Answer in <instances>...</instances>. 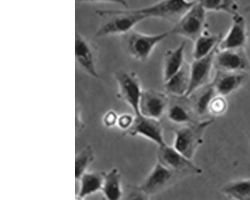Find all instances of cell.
Masks as SVG:
<instances>
[{
	"instance_id": "obj_1",
	"label": "cell",
	"mask_w": 250,
	"mask_h": 200,
	"mask_svg": "<svg viewBox=\"0 0 250 200\" xmlns=\"http://www.w3.org/2000/svg\"><path fill=\"white\" fill-rule=\"evenodd\" d=\"M96 13L103 19L96 30L97 38L111 36H124L133 30L138 23L146 19L136 9L97 10Z\"/></svg>"
},
{
	"instance_id": "obj_2",
	"label": "cell",
	"mask_w": 250,
	"mask_h": 200,
	"mask_svg": "<svg viewBox=\"0 0 250 200\" xmlns=\"http://www.w3.org/2000/svg\"><path fill=\"white\" fill-rule=\"evenodd\" d=\"M214 122V119H204L192 124L181 126L174 130L173 147L188 159H193L197 150L203 144L207 129Z\"/></svg>"
},
{
	"instance_id": "obj_3",
	"label": "cell",
	"mask_w": 250,
	"mask_h": 200,
	"mask_svg": "<svg viewBox=\"0 0 250 200\" xmlns=\"http://www.w3.org/2000/svg\"><path fill=\"white\" fill-rule=\"evenodd\" d=\"M169 36V31L158 34H145L133 29L122 36L123 48L135 61L146 62L151 57L156 46Z\"/></svg>"
},
{
	"instance_id": "obj_4",
	"label": "cell",
	"mask_w": 250,
	"mask_h": 200,
	"mask_svg": "<svg viewBox=\"0 0 250 200\" xmlns=\"http://www.w3.org/2000/svg\"><path fill=\"white\" fill-rule=\"evenodd\" d=\"M207 11L196 2L183 15L169 31L170 35L182 36L195 42L206 30Z\"/></svg>"
},
{
	"instance_id": "obj_5",
	"label": "cell",
	"mask_w": 250,
	"mask_h": 200,
	"mask_svg": "<svg viewBox=\"0 0 250 200\" xmlns=\"http://www.w3.org/2000/svg\"><path fill=\"white\" fill-rule=\"evenodd\" d=\"M195 2L196 0H159L153 5L137 10L146 19L157 18L176 23Z\"/></svg>"
},
{
	"instance_id": "obj_6",
	"label": "cell",
	"mask_w": 250,
	"mask_h": 200,
	"mask_svg": "<svg viewBox=\"0 0 250 200\" xmlns=\"http://www.w3.org/2000/svg\"><path fill=\"white\" fill-rule=\"evenodd\" d=\"M117 85V96L126 103L134 114H139V105L142 97V83L135 72L128 70H120L114 75Z\"/></svg>"
},
{
	"instance_id": "obj_7",
	"label": "cell",
	"mask_w": 250,
	"mask_h": 200,
	"mask_svg": "<svg viewBox=\"0 0 250 200\" xmlns=\"http://www.w3.org/2000/svg\"><path fill=\"white\" fill-rule=\"evenodd\" d=\"M157 157L158 162L181 176H199L203 173L202 168L195 165L192 159L177 152L173 146L158 147Z\"/></svg>"
},
{
	"instance_id": "obj_8",
	"label": "cell",
	"mask_w": 250,
	"mask_h": 200,
	"mask_svg": "<svg viewBox=\"0 0 250 200\" xmlns=\"http://www.w3.org/2000/svg\"><path fill=\"white\" fill-rule=\"evenodd\" d=\"M170 96L166 92L156 89H144L139 105V114L160 121L166 114Z\"/></svg>"
},
{
	"instance_id": "obj_9",
	"label": "cell",
	"mask_w": 250,
	"mask_h": 200,
	"mask_svg": "<svg viewBox=\"0 0 250 200\" xmlns=\"http://www.w3.org/2000/svg\"><path fill=\"white\" fill-rule=\"evenodd\" d=\"M216 71L230 72H248L250 62L245 48L216 50L214 56Z\"/></svg>"
},
{
	"instance_id": "obj_10",
	"label": "cell",
	"mask_w": 250,
	"mask_h": 200,
	"mask_svg": "<svg viewBox=\"0 0 250 200\" xmlns=\"http://www.w3.org/2000/svg\"><path fill=\"white\" fill-rule=\"evenodd\" d=\"M179 177H181L180 175L157 161L138 187L148 195H154L167 188L172 183L175 182Z\"/></svg>"
},
{
	"instance_id": "obj_11",
	"label": "cell",
	"mask_w": 250,
	"mask_h": 200,
	"mask_svg": "<svg viewBox=\"0 0 250 200\" xmlns=\"http://www.w3.org/2000/svg\"><path fill=\"white\" fill-rule=\"evenodd\" d=\"M128 135H139L151 141L158 147L167 145L163 135V129L160 121L148 118L142 114L135 115L133 124L126 132Z\"/></svg>"
},
{
	"instance_id": "obj_12",
	"label": "cell",
	"mask_w": 250,
	"mask_h": 200,
	"mask_svg": "<svg viewBox=\"0 0 250 200\" xmlns=\"http://www.w3.org/2000/svg\"><path fill=\"white\" fill-rule=\"evenodd\" d=\"M216 51L203 58L193 60L190 64V85L186 96H189L211 82Z\"/></svg>"
},
{
	"instance_id": "obj_13",
	"label": "cell",
	"mask_w": 250,
	"mask_h": 200,
	"mask_svg": "<svg viewBox=\"0 0 250 200\" xmlns=\"http://www.w3.org/2000/svg\"><path fill=\"white\" fill-rule=\"evenodd\" d=\"M248 42V29L245 18L240 13L233 15L231 24L219 43L218 50L245 48Z\"/></svg>"
},
{
	"instance_id": "obj_14",
	"label": "cell",
	"mask_w": 250,
	"mask_h": 200,
	"mask_svg": "<svg viewBox=\"0 0 250 200\" xmlns=\"http://www.w3.org/2000/svg\"><path fill=\"white\" fill-rule=\"evenodd\" d=\"M166 115L169 121L180 127L200 121L194 111L189 98L186 96H171Z\"/></svg>"
},
{
	"instance_id": "obj_15",
	"label": "cell",
	"mask_w": 250,
	"mask_h": 200,
	"mask_svg": "<svg viewBox=\"0 0 250 200\" xmlns=\"http://www.w3.org/2000/svg\"><path fill=\"white\" fill-rule=\"evenodd\" d=\"M75 58L78 65L86 73L93 78H99L96 49L90 42L78 33L75 36Z\"/></svg>"
},
{
	"instance_id": "obj_16",
	"label": "cell",
	"mask_w": 250,
	"mask_h": 200,
	"mask_svg": "<svg viewBox=\"0 0 250 200\" xmlns=\"http://www.w3.org/2000/svg\"><path fill=\"white\" fill-rule=\"evenodd\" d=\"M248 78V72L216 71L211 85L217 94L227 96L242 88Z\"/></svg>"
},
{
	"instance_id": "obj_17",
	"label": "cell",
	"mask_w": 250,
	"mask_h": 200,
	"mask_svg": "<svg viewBox=\"0 0 250 200\" xmlns=\"http://www.w3.org/2000/svg\"><path fill=\"white\" fill-rule=\"evenodd\" d=\"M187 43H181L175 48L168 49L165 52L163 77L164 82L180 71L185 65V49Z\"/></svg>"
},
{
	"instance_id": "obj_18",
	"label": "cell",
	"mask_w": 250,
	"mask_h": 200,
	"mask_svg": "<svg viewBox=\"0 0 250 200\" xmlns=\"http://www.w3.org/2000/svg\"><path fill=\"white\" fill-rule=\"evenodd\" d=\"M190 85V64L186 63L182 68L165 82L166 93L171 96H187Z\"/></svg>"
},
{
	"instance_id": "obj_19",
	"label": "cell",
	"mask_w": 250,
	"mask_h": 200,
	"mask_svg": "<svg viewBox=\"0 0 250 200\" xmlns=\"http://www.w3.org/2000/svg\"><path fill=\"white\" fill-rule=\"evenodd\" d=\"M223 37L222 34H214L206 29L194 42L192 50L193 60L203 58L216 51Z\"/></svg>"
},
{
	"instance_id": "obj_20",
	"label": "cell",
	"mask_w": 250,
	"mask_h": 200,
	"mask_svg": "<svg viewBox=\"0 0 250 200\" xmlns=\"http://www.w3.org/2000/svg\"><path fill=\"white\" fill-rule=\"evenodd\" d=\"M216 94L214 88L210 82L188 96L192 103L194 111L199 120H204L201 119V117L208 114V106L209 102Z\"/></svg>"
},
{
	"instance_id": "obj_21",
	"label": "cell",
	"mask_w": 250,
	"mask_h": 200,
	"mask_svg": "<svg viewBox=\"0 0 250 200\" xmlns=\"http://www.w3.org/2000/svg\"><path fill=\"white\" fill-rule=\"evenodd\" d=\"M104 200H121L124 189L121 184V175L117 168L104 173V181L102 189Z\"/></svg>"
},
{
	"instance_id": "obj_22",
	"label": "cell",
	"mask_w": 250,
	"mask_h": 200,
	"mask_svg": "<svg viewBox=\"0 0 250 200\" xmlns=\"http://www.w3.org/2000/svg\"><path fill=\"white\" fill-rule=\"evenodd\" d=\"M104 173H89L86 172L80 178V187L78 197L80 199L86 198V197L102 191L103 181H104Z\"/></svg>"
},
{
	"instance_id": "obj_23",
	"label": "cell",
	"mask_w": 250,
	"mask_h": 200,
	"mask_svg": "<svg viewBox=\"0 0 250 200\" xmlns=\"http://www.w3.org/2000/svg\"><path fill=\"white\" fill-rule=\"evenodd\" d=\"M222 194L233 200H250V178L229 181L220 189Z\"/></svg>"
},
{
	"instance_id": "obj_24",
	"label": "cell",
	"mask_w": 250,
	"mask_h": 200,
	"mask_svg": "<svg viewBox=\"0 0 250 200\" xmlns=\"http://www.w3.org/2000/svg\"><path fill=\"white\" fill-rule=\"evenodd\" d=\"M207 12H223L233 15L238 13L239 6L235 0H197Z\"/></svg>"
},
{
	"instance_id": "obj_25",
	"label": "cell",
	"mask_w": 250,
	"mask_h": 200,
	"mask_svg": "<svg viewBox=\"0 0 250 200\" xmlns=\"http://www.w3.org/2000/svg\"><path fill=\"white\" fill-rule=\"evenodd\" d=\"M94 159L93 148L91 147H85L82 151L76 155L75 157V178L79 180L85 173L87 172L88 168Z\"/></svg>"
},
{
	"instance_id": "obj_26",
	"label": "cell",
	"mask_w": 250,
	"mask_h": 200,
	"mask_svg": "<svg viewBox=\"0 0 250 200\" xmlns=\"http://www.w3.org/2000/svg\"><path fill=\"white\" fill-rule=\"evenodd\" d=\"M229 103L226 96L216 93L208 106V115L213 117H220L224 115L228 110Z\"/></svg>"
},
{
	"instance_id": "obj_27",
	"label": "cell",
	"mask_w": 250,
	"mask_h": 200,
	"mask_svg": "<svg viewBox=\"0 0 250 200\" xmlns=\"http://www.w3.org/2000/svg\"><path fill=\"white\" fill-rule=\"evenodd\" d=\"M149 197L150 196L137 186L129 187L125 190L121 200H149Z\"/></svg>"
},
{
	"instance_id": "obj_28",
	"label": "cell",
	"mask_w": 250,
	"mask_h": 200,
	"mask_svg": "<svg viewBox=\"0 0 250 200\" xmlns=\"http://www.w3.org/2000/svg\"><path fill=\"white\" fill-rule=\"evenodd\" d=\"M134 120H135V114L131 115V114H124L119 115L117 123V127L126 133L133 124Z\"/></svg>"
},
{
	"instance_id": "obj_29",
	"label": "cell",
	"mask_w": 250,
	"mask_h": 200,
	"mask_svg": "<svg viewBox=\"0 0 250 200\" xmlns=\"http://www.w3.org/2000/svg\"><path fill=\"white\" fill-rule=\"evenodd\" d=\"M80 3H112L121 5L125 9L128 8L126 0H76Z\"/></svg>"
},
{
	"instance_id": "obj_30",
	"label": "cell",
	"mask_w": 250,
	"mask_h": 200,
	"mask_svg": "<svg viewBox=\"0 0 250 200\" xmlns=\"http://www.w3.org/2000/svg\"><path fill=\"white\" fill-rule=\"evenodd\" d=\"M118 114L114 111H109L104 114L103 117V122L104 125L107 127H114L117 125V120H118Z\"/></svg>"
},
{
	"instance_id": "obj_31",
	"label": "cell",
	"mask_w": 250,
	"mask_h": 200,
	"mask_svg": "<svg viewBox=\"0 0 250 200\" xmlns=\"http://www.w3.org/2000/svg\"><path fill=\"white\" fill-rule=\"evenodd\" d=\"M244 12L247 14H250V4H249L245 8H244Z\"/></svg>"
},
{
	"instance_id": "obj_32",
	"label": "cell",
	"mask_w": 250,
	"mask_h": 200,
	"mask_svg": "<svg viewBox=\"0 0 250 200\" xmlns=\"http://www.w3.org/2000/svg\"></svg>"
}]
</instances>
